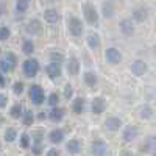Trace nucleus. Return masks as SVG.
<instances>
[{"label":"nucleus","instance_id":"1","mask_svg":"<svg viewBox=\"0 0 156 156\" xmlns=\"http://www.w3.org/2000/svg\"><path fill=\"white\" fill-rule=\"evenodd\" d=\"M81 16H83V22L84 25L90 28H98L100 27V12H98V6H95L92 2H84L81 3Z\"/></svg>","mask_w":156,"mask_h":156},{"label":"nucleus","instance_id":"2","mask_svg":"<svg viewBox=\"0 0 156 156\" xmlns=\"http://www.w3.org/2000/svg\"><path fill=\"white\" fill-rule=\"evenodd\" d=\"M86 25L83 22L81 17H78L75 14H67L66 17V31L70 37H75V39H80L84 36L86 33Z\"/></svg>","mask_w":156,"mask_h":156},{"label":"nucleus","instance_id":"3","mask_svg":"<svg viewBox=\"0 0 156 156\" xmlns=\"http://www.w3.org/2000/svg\"><path fill=\"white\" fill-rule=\"evenodd\" d=\"M30 137H31V145H30L28 150L34 156H42L44 150H45V133H44V129H41V128L33 129L30 133Z\"/></svg>","mask_w":156,"mask_h":156},{"label":"nucleus","instance_id":"4","mask_svg":"<svg viewBox=\"0 0 156 156\" xmlns=\"http://www.w3.org/2000/svg\"><path fill=\"white\" fill-rule=\"evenodd\" d=\"M19 66V56L14 53V51H3V55L0 56V72L9 75L12 73Z\"/></svg>","mask_w":156,"mask_h":156},{"label":"nucleus","instance_id":"5","mask_svg":"<svg viewBox=\"0 0 156 156\" xmlns=\"http://www.w3.org/2000/svg\"><path fill=\"white\" fill-rule=\"evenodd\" d=\"M41 61L34 56H27L22 61V73L27 80H34L41 72Z\"/></svg>","mask_w":156,"mask_h":156},{"label":"nucleus","instance_id":"6","mask_svg":"<svg viewBox=\"0 0 156 156\" xmlns=\"http://www.w3.org/2000/svg\"><path fill=\"white\" fill-rule=\"evenodd\" d=\"M27 94H28V100L33 106H44L45 105V90L41 84L37 83H31L30 86H27Z\"/></svg>","mask_w":156,"mask_h":156},{"label":"nucleus","instance_id":"7","mask_svg":"<svg viewBox=\"0 0 156 156\" xmlns=\"http://www.w3.org/2000/svg\"><path fill=\"white\" fill-rule=\"evenodd\" d=\"M23 33L28 37H37L44 33V22L37 17H31L25 22L23 25Z\"/></svg>","mask_w":156,"mask_h":156},{"label":"nucleus","instance_id":"8","mask_svg":"<svg viewBox=\"0 0 156 156\" xmlns=\"http://www.w3.org/2000/svg\"><path fill=\"white\" fill-rule=\"evenodd\" d=\"M62 67H64V73H67L69 76L75 78L81 72V59L78 56H75V55H70L69 58H66Z\"/></svg>","mask_w":156,"mask_h":156},{"label":"nucleus","instance_id":"9","mask_svg":"<svg viewBox=\"0 0 156 156\" xmlns=\"http://www.w3.org/2000/svg\"><path fill=\"white\" fill-rule=\"evenodd\" d=\"M106 106H108L106 105V98L103 95H94L87 101V109L90 111V114L95 115V117H98V115H101L103 112H105Z\"/></svg>","mask_w":156,"mask_h":156},{"label":"nucleus","instance_id":"10","mask_svg":"<svg viewBox=\"0 0 156 156\" xmlns=\"http://www.w3.org/2000/svg\"><path fill=\"white\" fill-rule=\"evenodd\" d=\"M98 12H100V17L105 19V20L114 19L115 12H117V2L115 0H103V2L100 3Z\"/></svg>","mask_w":156,"mask_h":156},{"label":"nucleus","instance_id":"11","mask_svg":"<svg viewBox=\"0 0 156 156\" xmlns=\"http://www.w3.org/2000/svg\"><path fill=\"white\" fill-rule=\"evenodd\" d=\"M139 136H140V129H139L137 125L128 123V125H123L122 129H120V137L125 144H131V142H134Z\"/></svg>","mask_w":156,"mask_h":156},{"label":"nucleus","instance_id":"12","mask_svg":"<svg viewBox=\"0 0 156 156\" xmlns=\"http://www.w3.org/2000/svg\"><path fill=\"white\" fill-rule=\"evenodd\" d=\"M109 154V145L103 139H94L89 144V156H108Z\"/></svg>","mask_w":156,"mask_h":156},{"label":"nucleus","instance_id":"13","mask_svg":"<svg viewBox=\"0 0 156 156\" xmlns=\"http://www.w3.org/2000/svg\"><path fill=\"white\" fill-rule=\"evenodd\" d=\"M64 150H66V153L70 154V156H78V154L83 153L84 144H83L81 139H78V137H70V139H66V140H64Z\"/></svg>","mask_w":156,"mask_h":156},{"label":"nucleus","instance_id":"14","mask_svg":"<svg viewBox=\"0 0 156 156\" xmlns=\"http://www.w3.org/2000/svg\"><path fill=\"white\" fill-rule=\"evenodd\" d=\"M123 125H125V122L119 115H109L103 120V129L108 133H119Z\"/></svg>","mask_w":156,"mask_h":156},{"label":"nucleus","instance_id":"15","mask_svg":"<svg viewBox=\"0 0 156 156\" xmlns=\"http://www.w3.org/2000/svg\"><path fill=\"white\" fill-rule=\"evenodd\" d=\"M103 56H105V61L109 64V66H119V64H122V61H123V53L117 47H112V45L106 47Z\"/></svg>","mask_w":156,"mask_h":156},{"label":"nucleus","instance_id":"16","mask_svg":"<svg viewBox=\"0 0 156 156\" xmlns=\"http://www.w3.org/2000/svg\"><path fill=\"white\" fill-rule=\"evenodd\" d=\"M45 137L51 145L58 147V145L64 144V140H66V131H64V128H61V126H55L45 134Z\"/></svg>","mask_w":156,"mask_h":156},{"label":"nucleus","instance_id":"17","mask_svg":"<svg viewBox=\"0 0 156 156\" xmlns=\"http://www.w3.org/2000/svg\"><path fill=\"white\" fill-rule=\"evenodd\" d=\"M70 111L75 115H83L87 112V98L83 95H75L70 100Z\"/></svg>","mask_w":156,"mask_h":156},{"label":"nucleus","instance_id":"18","mask_svg":"<svg viewBox=\"0 0 156 156\" xmlns=\"http://www.w3.org/2000/svg\"><path fill=\"white\" fill-rule=\"evenodd\" d=\"M150 67H148V62L144 61V59H134L131 61V64H129V72H131V75H134L136 78H142L145 76L148 73Z\"/></svg>","mask_w":156,"mask_h":156},{"label":"nucleus","instance_id":"19","mask_svg":"<svg viewBox=\"0 0 156 156\" xmlns=\"http://www.w3.org/2000/svg\"><path fill=\"white\" fill-rule=\"evenodd\" d=\"M84 42L90 51H97L101 48V36L98 31L90 30V31L84 33Z\"/></svg>","mask_w":156,"mask_h":156},{"label":"nucleus","instance_id":"20","mask_svg":"<svg viewBox=\"0 0 156 156\" xmlns=\"http://www.w3.org/2000/svg\"><path fill=\"white\" fill-rule=\"evenodd\" d=\"M148 17H150V8L147 5H139V6H136V8L131 9V20L136 25L147 22Z\"/></svg>","mask_w":156,"mask_h":156},{"label":"nucleus","instance_id":"21","mask_svg":"<svg viewBox=\"0 0 156 156\" xmlns=\"http://www.w3.org/2000/svg\"><path fill=\"white\" fill-rule=\"evenodd\" d=\"M81 80H83V84L89 89H95L100 84V76H98L97 70H94V69H86L81 73Z\"/></svg>","mask_w":156,"mask_h":156},{"label":"nucleus","instance_id":"22","mask_svg":"<svg viewBox=\"0 0 156 156\" xmlns=\"http://www.w3.org/2000/svg\"><path fill=\"white\" fill-rule=\"evenodd\" d=\"M44 72L50 80H59V78L64 75V67H62V64L48 61L44 66Z\"/></svg>","mask_w":156,"mask_h":156},{"label":"nucleus","instance_id":"23","mask_svg":"<svg viewBox=\"0 0 156 156\" xmlns=\"http://www.w3.org/2000/svg\"><path fill=\"white\" fill-rule=\"evenodd\" d=\"M42 22L48 23V25H56L59 20H61V12L56 6H48V8H44L42 11Z\"/></svg>","mask_w":156,"mask_h":156},{"label":"nucleus","instance_id":"24","mask_svg":"<svg viewBox=\"0 0 156 156\" xmlns=\"http://www.w3.org/2000/svg\"><path fill=\"white\" fill-rule=\"evenodd\" d=\"M66 108H62L61 105L58 106H53V108H50L47 111V120H50L51 123H61L64 119H66Z\"/></svg>","mask_w":156,"mask_h":156},{"label":"nucleus","instance_id":"25","mask_svg":"<svg viewBox=\"0 0 156 156\" xmlns=\"http://www.w3.org/2000/svg\"><path fill=\"white\" fill-rule=\"evenodd\" d=\"M139 150H140V153H144V154L154 156V151H156V137L153 134L144 137V140H142L140 145H139Z\"/></svg>","mask_w":156,"mask_h":156},{"label":"nucleus","instance_id":"26","mask_svg":"<svg viewBox=\"0 0 156 156\" xmlns=\"http://www.w3.org/2000/svg\"><path fill=\"white\" fill-rule=\"evenodd\" d=\"M154 108L153 105H150V103H142V105H139L137 108V115H139V119L140 120H144V122H151L154 119Z\"/></svg>","mask_w":156,"mask_h":156},{"label":"nucleus","instance_id":"27","mask_svg":"<svg viewBox=\"0 0 156 156\" xmlns=\"http://www.w3.org/2000/svg\"><path fill=\"white\" fill-rule=\"evenodd\" d=\"M119 30L123 36L129 37L136 33V23L131 20V17H123L119 20Z\"/></svg>","mask_w":156,"mask_h":156},{"label":"nucleus","instance_id":"28","mask_svg":"<svg viewBox=\"0 0 156 156\" xmlns=\"http://www.w3.org/2000/svg\"><path fill=\"white\" fill-rule=\"evenodd\" d=\"M30 6H31V0H14V16L16 17H23L27 12L30 11Z\"/></svg>","mask_w":156,"mask_h":156},{"label":"nucleus","instance_id":"29","mask_svg":"<svg viewBox=\"0 0 156 156\" xmlns=\"http://www.w3.org/2000/svg\"><path fill=\"white\" fill-rule=\"evenodd\" d=\"M20 51H22V55H25V58L34 55L36 44H34V41H33V37H25V39H23L22 44H20Z\"/></svg>","mask_w":156,"mask_h":156},{"label":"nucleus","instance_id":"30","mask_svg":"<svg viewBox=\"0 0 156 156\" xmlns=\"http://www.w3.org/2000/svg\"><path fill=\"white\" fill-rule=\"evenodd\" d=\"M23 109L25 108H23L22 103H19V101L12 103V105L8 106V117H9V119H12V120H20V117L23 114Z\"/></svg>","mask_w":156,"mask_h":156},{"label":"nucleus","instance_id":"31","mask_svg":"<svg viewBox=\"0 0 156 156\" xmlns=\"http://www.w3.org/2000/svg\"><path fill=\"white\" fill-rule=\"evenodd\" d=\"M20 122H22L23 126H27V128L33 126L34 122H36V112L33 109H30V108H25L23 109V114L20 117Z\"/></svg>","mask_w":156,"mask_h":156},{"label":"nucleus","instance_id":"32","mask_svg":"<svg viewBox=\"0 0 156 156\" xmlns=\"http://www.w3.org/2000/svg\"><path fill=\"white\" fill-rule=\"evenodd\" d=\"M17 136H19V131L16 126H6L3 129V142H6V144H14V142L17 140Z\"/></svg>","mask_w":156,"mask_h":156},{"label":"nucleus","instance_id":"33","mask_svg":"<svg viewBox=\"0 0 156 156\" xmlns=\"http://www.w3.org/2000/svg\"><path fill=\"white\" fill-rule=\"evenodd\" d=\"M17 144H19V147L22 148V150H28L30 148V145H31V137H30V133L28 131H22V133H19V136H17Z\"/></svg>","mask_w":156,"mask_h":156},{"label":"nucleus","instance_id":"34","mask_svg":"<svg viewBox=\"0 0 156 156\" xmlns=\"http://www.w3.org/2000/svg\"><path fill=\"white\" fill-rule=\"evenodd\" d=\"M11 92L14 94L16 97H20V95H23L25 92H27V84H25L22 80L12 81V84H11Z\"/></svg>","mask_w":156,"mask_h":156},{"label":"nucleus","instance_id":"35","mask_svg":"<svg viewBox=\"0 0 156 156\" xmlns=\"http://www.w3.org/2000/svg\"><path fill=\"white\" fill-rule=\"evenodd\" d=\"M61 103V94H58V92H50V94H47V97H45V105L48 106V108H53V106H58Z\"/></svg>","mask_w":156,"mask_h":156},{"label":"nucleus","instance_id":"36","mask_svg":"<svg viewBox=\"0 0 156 156\" xmlns=\"http://www.w3.org/2000/svg\"><path fill=\"white\" fill-rule=\"evenodd\" d=\"M75 97V87H73V84L72 83H66L62 86V92H61V98H64L66 101H69V100H72Z\"/></svg>","mask_w":156,"mask_h":156},{"label":"nucleus","instance_id":"37","mask_svg":"<svg viewBox=\"0 0 156 156\" xmlns=\"http://www.w3.org/2000/svg\"><path fill=\"white\" fill-rule=\"evenodd\" d=\"M48 61L58 62V64H64V61H66V55H64L61 50H51L48 53Z\"/></svg>","mask_w":156,"mask_h":156},{"label":"nucleus","instance_id":"38","mask_svg":"<svg viewBox=\"0 0 156 156\" xmlns=\"http://www.w3.org/2000/svg\"><path fill=\"white\" fill-rule=\"evenodd\" d=\"M12 36V30L9 28V25H0V42L9 41Z\"/></svg>","mask_w":156,"mask_h":156},{"label":"nucleus","instance_id":"39","mask_svg":"<svg viewBox=\"0 0 156 156\" xmlns=\"http://www.w3.org/2000/svg\"><path fill=\"white\" fill-rule=\"evenodd\" d=\"M9 106V97L5 92H0V111L6 109Z\"/></svg>","mask_w":156,"mask_h":156},{"label":"nucleus","instance_id":"40","mask_svg":"<svg viewBox=\"0 0 156 156\" xmlns=\"http://www.w3.org/2000/svg\"><path fill=\"white\" fill-rule=\"evenodd\" d=\"M42 156H62V154H61V150H59L58 147L51 145L50 148H47V150L44 151V154H42Z\"/></svg>","mask_w":156,"mask_h":156},{"label":"nucleus","instance_id":"41","mask_svg":"<svg viewBox=\"0 0 156 156\" xmlns=\"http://www.w3.org/2000/svg\"><path fill=\"white\" fill-rule=\"evenodd\" d=\"M58 0H39V5L42 8H48V6H55V3Z\"/></svg>","mask_w":156,"mask_h":156},{"label":"nucleus","instance_id":"42","mask_svg":"<svg viewBox=\"0 0 156 156\" xmlns=\"http://www.w3.org/2000/svg\"><path fill=\"white\" fill-rule=\"evenodd\" d=\"M8 11V5H6V0H0V17H3Z\"/></svg>","mask_w":156,"mask_h":156},{"label":"nucleus","instance_id":"43","mask_svg":"<svg viewBox=\"0 0 156 156\" xmlns=\"http://www.w3.org/2000/svg\"><path fill=\"white\" fill-rule=\"evenodd\" d=\"M36 120H39V122H44V120H47V111H45V109L39 111V112L36 114Z\"/></svg>","mask_w":156,"mask_h":156},{"label":"nucleus","instance_id":"44","mask_svg":"<svg viewBox=\"0 0 156 156\" xmlns=\"http://www.w3.org/2000/svg\"><path fill=\"white\" fill-rule=\"evenodd\" d=\"M6 84H8V78H6V75L0 72V89L6 87Z\"/></svg>","mask_w":156,"mask_h":156},{"label":"nucleus","instance_id":"45","mask_svg":"<svg viewBox=\"0 0 156 156\" xmlns=\"http://www.w3.org/2000/svg\"><path fill=\"white\" fill-rule=\"evenodd\" d=\"M120 156H137V154L134 151H131V150H125V151L120 153Z\"/></svg>","mask_w":156,"mask_h":156},{"label":"nucleus","instance_id":"46","mask_svg":"<svg viewBox=\"0 0 156 156\" xmlns=\"http://www.w3.org/2000/svg\"><path fill=\"white\" fill-rule=\"evenodd\" d=\"M3 122H5V117H3V114H2V112H0V126L3 125Z\"/></svg>","mask_w":156,"mask_h":156},{"label":"nucleus","instance_id":"47","mask_svg":"<svg viewBox=\"0 0 156 156\" xmlns=\"http://www.w3.org/2000/svg\"><path fill=\"white\" fill-rule=\"evenodd\" d=\"M3 55V50H2V47H0V56H2Z\"/></svg>","mask_w":156,"mask_h":156},{"label":"nucleus","instance_id":"48","mask_svg":"<svg viewBox=\"0 0 156 156\" xmlns=\"http://www.w3.org/2000/svg\"><path fill=\"white\" fill-rule=\"evenodd\" d=\"M0 150H2V140H0Z\"/></svg>","mask_w":156,"mask_h":156}]
</instances>
